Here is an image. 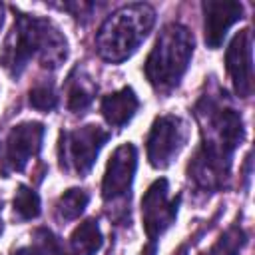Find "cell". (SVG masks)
I'll list each match as a JSON object with an SVG mask.
<instances>
[{
	"label": "cell",
	"instance_id": "6da1fadb",
	"mask_svg": "<svg viewBox=\"0 0 255 255\" xmlns=\"http://www.w3.org/2000/svg\"><path fill=\"white\" fill-rule=\"evenodd\" d=\"M223 96L219 90H207L193 108L195 120L201 126V143L187 163V177L203 193H215L227 185L233 153L245 137L241 112Z\"/></svg>",
	"mask_w": 255,
	"mask_h": 255
},
{
	"label": "cell",
	"instance_id": "7a4b0ae2",
	"mask_svg": "<svg viewBox=\"0 0 255 255\" xmlns=\"http://www.w3.org/2000/svg\"><path fill=\"white\" fill-rule=\"evenodd\" d=\"M14 26L0 46V66L18 80L32 60L46 70H58L68 58V40L60 28L40 16L14 10Z\"/></svg>",
	"mask_w": 255,
	"mask_h": 255
},
{
	"label": "cell",
	"instance_id": "3957f363",
	"mask_svg": "<svg viewBox=\"0 0 255 255\" xmlns=\"http://www.w3.org/2000/svg\"><path fill=\"white\" fill-rule=\"evenodd\" d=\"M193 48L195 40L187 26L169 22L159 30V36L143 64V74L159 96H169L179 86L189 68Z\"/></svg>",
	"mask_w": 255,
	"mask_h": 255
},
{
	"label": "cell",
	"instance_id": "277c9868",
	"mask_svg": "<svg viewBox=\"0 0 255 255\" xmlns=\"http://www.w3.org/2000/svg\"><path fill=\"white\" fill-rule=\"evenodd\" d=\"M155 24V10L135 2L122 6L104 20L96 34V52L110 64H122L135 54Z\"/></svg>",
	"mask_w": 255,
	"mask_h": 255
},
{
	"label": "cell",
	"instance_id": "5b68a950",
	"mask_svg": "<svg viewBox=\"0 0 255 255\" xmlns=\"http://www.w3.org/2000/svg\"><path fill=\"white\" fill-rule=\"evenodd\" d=\"M137 167V149L133 143H122L110 155L102 179V199L108 207L110 219L124 225L129 223L131 185Z\"/></svg>",
	"mask_w": 255,
	"mask_h": 255
},
{
	"label": "cell",
	"instance_id": "8992f818",
	"mask_svg": "<svg viewBox=\"0 0 255 255\" xmlns=\"http://www.w3.org/2000/svg\"><path fill=\"white\" fill-rule=\"evenodd\" d=\"M112 133L96 124H86L76 129H62L58 137V157L64 171H72L78 177H86L102 147L108 143Z\"/></svg>",
	"mask_w": 255,
	"mask_h": 255
},
{
	"label": "cell",
	"instance_id": "52a82bcc",
	"mask_svg": "<svg viewBox=\"0 0 255 255\" xmlns=\"http://www.w3.org/2000/svg\"><path fill=\"white\" fill-rule=\"evenodd\" d=\"M181 195L169 197V183L165 177L155 179L141 199V219L147 243L143 247V255H157L159 237L175 223L179 211Z\"/></svg>",
	"mask_w": 255,
	"mask_h": 255
},
{
	"label": "cell",
	"instance_id": "ba28073f",
	"mask_svg": "<svg viewBox=\"0 0 255 255\" xmlns=\"http://www.w3.org/2000/svg\"><path fill=\"white\" fill-rule=\"evenodd\" d=\"M46 128L40 122H22L4 137L2 155H0V173L2 177H10L12 173H20L26 169L32 157L42 151Z\"/></svg>",
	"mask_w": 255,
	"mask_h": 255
},
{
	"label": "cell",
	"instance_id": "9c48e42d",
	"mask_svg": "<svg viewBox=\"0 0 255 255\" xmlns=\"http://www.w3.org/2000/svg\"><path fill=\"white\" fill-rule=\"evenodd\" d=\"M187 124L179 116H157L149 128L145 139V153L147 161L155 169H165L177 157L181 147L187 141Z\"/></svg>",
	"mask_w": 255,
	"mask_h": 255
},
{
	"label": "cell",
	"instance_id": "30bf717a",
	"mask_svg": "<svg viewBox=\"0 0 255 255\" xmlns=\"http://www.w3.org/2000/svg\"><path fill=\"white\" fill-rule=\"evenodd\" d=\"M253 36L245 28L233 36L225 52V66L233 90L239 98H249L253 92Z\"/></svg>",
	"mask_w": 255,
	"mask_h": 255
},
{
	"label": "cell",
	"instance_id": "8fae6325",
	"mask_svg": "<svg viewBox=\"0 0 255 255\" xmlns=\"http://www.w3.org/2000/svg\"><path fill=\"white\" fill-rule=\"evenodd\" d=\"M203 30L207 48L215 50L223 44L227 30L243 18V4L233 0H203Z\"/></svg>",
	"mask_w": 255,
	"mask_h": 255
},
{
	"label": "cell",
	"instance_id": "7c38bea8",
	"mask_svg": "<svg viewBox=\"0 0 255 255\" xmlns=\"http://www.w3.org/2000/svg\"><path fill=\"white\" fill-rule=\"evenodd\" d=\"M137 110H139V98L129 86H124L118 92L104 96L100 102V112L112 128H124L126 124H129Z\"/></svg>",
	"mask_w": 255,
	"mask_h": 255
},
{
	"label": "cell",
	"instance_id": "4fadbf2b",
	"mask_svg": "<svg viewBox=\"0 0 255 255\" xmlns=\"http://www.w3.org/2000/svg\"><path fill=\"white\" fill-rule=\"evenodd\" d=\"M98 86L92 82V78L76 66L68 76V88H66V106L72 114H84L96 98Z\"/></svg>",
	"mask_w": 255,
	"mask_h": 255
},
{
	"label": "cell",
	"instance_id": "5bb4252c",
	"mask_svg": "<svg viewBox=\"0 0 255 255\" xmlns=\"http://www.w3.org/2000/svg\"><path fill=\"white\" fill-rule=\"evenodd\" d=\"M104 245V235L94 217L80 223L70 235L72 255H96Z\"/></svg>",
	"mask_w": 255,
	"mask_h": 255
},
{
	"label": "cell",
	"instance_id": "9a60e30c",
	"mask_svg": "<svg viewBox=\"0 0 255 255\" xmlns=\"http://www.w3.org/2000/svg\"><path fill=\"white\" fill-rule=\"evenodd\" d=\"M88 201H90L88 191L80 187H70L56 199V217L60 221H74L84 213Z\"/></svg>",
	"mask_w": 255,
	"mask_h": 255
},
{
	"label": "cell",
	"instance_id": "2e32d148",
	"mask_svg": "<svg viewBox=\"0 0 255 255\" xmlns=\"http://www.w3.org/2000/svg\"><path fill=\"white\" fill-rule=\"evenodd\" d=\"M247 241H249L247 231L239 223H231L219 235V239L207 249L205 255H239L247 245Z\"/></svg>",
	"mask_w": 255,
	"mask_h": 255
},
{
	"label": "cell",
	"instance_id": "e0dca14e",
	"mask_svg": "<svg viewBox=\"0 0 255 255\" xmlns=\"http://www.w3.org/2000/svg\"><path fill=\"white\" fill-rule=\"evenodd\" d=\"M12 211L14 217L18 221H32L40 215L42 211V203H40V195L26 183H20L12 201Z\"/></svg>",
	"mask_w": 255,
	"mask_h": 255
},
{
	"label": "cell",
	"instance_id": "ac0fdd59",
	"mask_svg": "<svg viewBox=\"0 0 255 255\" xmlns=\"http://www.w3.org/2000/svg\"><path fill=\"white\" fill-rule=\"evenodd\" d=\"M28 104H30V108H34L38 112H44V114L56 110V106H58V94H56L54 82H50V80L36 82L30 88V92H28Z\"/></svg>",
	"mask_w": 255,
	"mask_h": 255
},
{
	"label": "cell",
	"instance_id": "d6986e66",
	"mask_svg": "<svg viewBox=\"0 0 255 255\" xmlns=\"http://www.w3.org/2000/svg\"><path fill=\"white\" fill-rule=\"evenodd\" d=\"M34 243L42 249L44 255H68L64 245H62V241H60V237L54 235L48 227H38L34 231Z\"/></svg>",
	"mask_w": 255,
	"mask_h": 255
},
{
	"label": "cell",
	"instance_id": "ffe728a7",
	"mask_svg": "<svg viewBox=\"0 0 255 255\" xmlns=\"http://www.w3.org/2000/svg\"><path fill=\"white\" fill-rule=\"evenodd\" d=\"M58 8L72 12V16H74L76 20H80V18L86 20V18H90L92 10H96L98 6H96V4H90V2H66V4H60Z\"/></svg>",
	"mask_w": 255,
	"mask_h": 255
},
{
	"label": "cell",
	"instance_id": "44dd1931",
	"mask_svg": "<svg viewBox=\"0 0 255 255\" xmlns=\"http://www.w3.org/2000/svg\"><path fill=\"white\" fill-rule=\"evenodd\" d=\"M12 255H44V253H42V249H40L36 243H32V245H26V247H18V249H14V251H12Z\"/></svg>",
	"mask_w": 255,
	"mask_h": 255
},
{
	"label": "cell",
	"instance_id": "7402d4cb",
	"mask_svg": "<svg viewBox=\"0 0 255 255\" xmlns=\"http://www.w3.org/2000/svg\"><path fill=\"white\" fill-rule=\"evenodd\" d=\"M0 211H2V201H0ZM2 231H4V223H2V217H0V235H2Z\"/></svg>",
	"mask_w": 255,
	"mask_h": 255
},
{
	"label": "cell",
	"instance_id": "603a6c76",
	"mask_svg": "<svg viewBox=\"0 0 255 255\" xmlns=\"http://www.w3.org/2000/svg\"><path fill=\"white\" fill-rule=\"evenodd\" d=\"M2 10H4V8H2V4H0V28H2V22H4V14H2Z\"/></svg>",
	"mask_w": 255,
	"mask_h": 255
}]
</instances>
